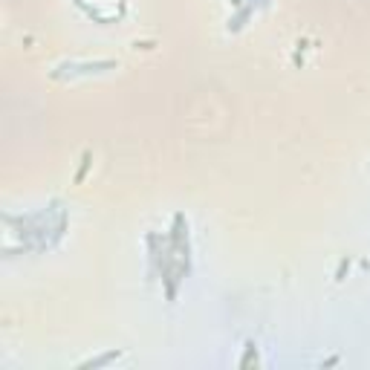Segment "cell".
Returning <instances> with one entry per match:
<instances>
[{"label":"cell","instance_id":"cell-1","mask_svg":"<svg viewBox=\"0 0 370 370\" xmlns=\"http://www.w3.org/2000/svg\"><path fill=\"white\" fill-rule=\"evenodd\" d=\"M113 358H119V353H107V356L90 358V361H81V367H102V364H110Z\"/></svg>","mask_w":370,"mask_h":370},{"label":"cell","instance_id":"cell-2","mask_svg":"<svg viewBox=\"0 0 370 370\" xmlns=\"http://www.w3.org/2000/svg\"><path fill=\"white\" fill-rule=\"evenodd\" d=\"M252 356H257V350H254V344L249 341V344H246V358H240V367H246V364L252 361Z\"/></svg>","mask_w":370,"mask_h":370},{"label":"cell","instance_id":"cell-3","mask_svg":"<svg viewBox=\"0 0 370 370\" xmlns=\"http://www.w3.org/2000/svg\"><path fill=\"white\" fill-rule=\"evenodd\" d=\"M87 165H90V153H84V162H81L78 173H75V182H81V179H84V173H87Z\"/></svg>","mask_w":370,"mask_h":370}]
</instances>
